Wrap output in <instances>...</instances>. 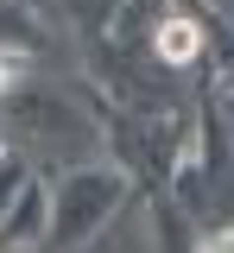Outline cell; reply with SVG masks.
Wrapping results in <instances>:
<instances>
[{"instance_id":"1","label":"cell","mask_w":234,"mask_h":253,"mask_svg":"<svg viewBox=\"0 0 234 253\" xmlns=\"http://www.w3.org/2000/svg\"><path fill=\"white\" fill-rule=\"evenodd\" d=\"M196 51H202V26H196V19L177 13V19L158 26V57H165V63H190Z\"/></svg>"},{"instance_id":"2","label":"cell","mask_w":234,"mask_h":253,"mask_svg":"<svg viewBox=\"0 0 234 253\" xmlns=\"http://www.w3.org/2000/svg\"><path fill=\"white\" fill-rule=\"evenodd\" d=\"M202 253H234V228H222V234H209V241H202Z\"/></svg>"},{"instance_id":"3","label":"cell","mask_w":234,"mask_h":253,"mask_svg":"<svg viewBox=\"0 0 234 253\" xmlns=\"http://www.w3.org/2000/svg\"><path fill=\"white\" fill-rule=\"evenodd\" d=\"M6 83H13V57H6V63H0V89H6Z\"/></svg>"}]
</instances>
